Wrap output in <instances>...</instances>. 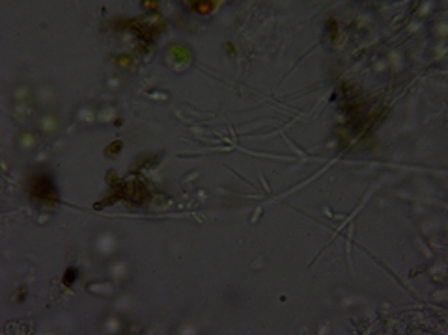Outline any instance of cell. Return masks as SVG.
Segmentation results:
<instances>
[{
    "instance_id": "7a4b0ae2",
    "label": "cell",
    "mask_w": 448,
    "mask_h": 335,
    "mask_svg": "<svg viewBox=\"0 0 448 335\" xmlns=\"http://www.w3.org/2000/svg\"><path fill=\"white\" fill-rule=\"evenodd\" d=\"M77 278H79V272H77V268H68V272H66V276H64V285L71 287L75 281H77Z\"/></svg>"
},
{
    "instance_id": "6da1fadb",
    "label": "cell",
    "mask_w": 448,
    "mask_h": 335,
    "mask_svg": "<svg viewBox=\"0 0 448 335\" xmlns=\"http://www.w3.org/2000/svg\"><path fill=\"white\" fill-rule=\"evenodd\" d=\"M30 190L32 194L36 195V197H39V199H47V197H53V195H55V184H53L49 175L34 177Z\"/></svg>"
}]
</instances>
